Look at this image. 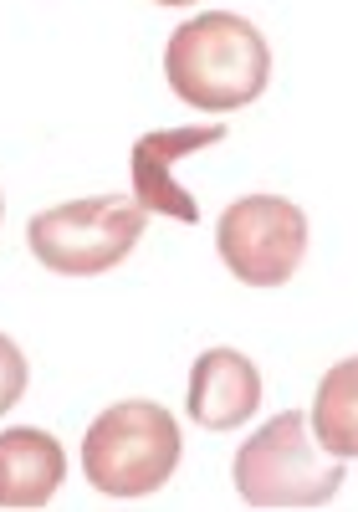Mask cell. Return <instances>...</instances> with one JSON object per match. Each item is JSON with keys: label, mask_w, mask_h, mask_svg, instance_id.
I'll use <instances>...</instances> for the list:
<instances>
[{"label": "cell", "mask_w": 358, "mask_h": 512, "mask_svg": "<svg viewBox=\"0 0 358 512\" xmlns=\"http://www.w3.org/2000/svg\"><path fill=\"white\" fill-rule=\"evenodd\" d=\"M26 395V354L16 349V338L0 333V415Z\"/></svg>", "instance_id": "30bf717a"}, {"label": "cell", "mask_w": 358, "mask_h": 512, "mask_svg": "<svg viewBox=\"0 0 358 512\" xmlns=\"http://www.w3.org/2000/svg\"><path fill=\"white\" fill-rule=\"evenodd\" d=\"M179 420L154 400L103 410L82 436V472L103 497H149L179 472Z\"/></svg>", "instance_id": "3957f363"}, {"label": "cell", "mask_w": 358, "mask_h": 512, "mask_svg": "<svg viewBox=\"0 0 358 512\" xmlns=\"http://www.w3.org/2000/svg\"><path fill=\"white\" fill-rule=\"evenodd\" d=\"M164 77L190 108L236 113L266 93V82H272V52H266V36L246 16L205 11L169 36Z\"/></svg>", "instance_id": "6da1fadb"}, {"label": "cell", "mask_w": 358, "mask_h": 512, "mask_svg": "<svg viewBox=\"0 0 358 512\" xmlns=\"http://www.w3.org/2000/svg\"><path fill=\"white\" fill-rule=\"evenodd\" d=\"M154 6H195V0H154Z\"/></svg>", "instance_id": "8fae6325"}, {"label": "cell", "mask_w": 358, "mask_h": 512, "mask_svg": "<svg viewBox=\"0 0 358 512\" xmlns=\"http://www.w3.org/2000/svg\"><path fill=\"white\" fill-rule=\"evenodd\" d=\"M348 482L343 456H328L302 410H282L236 451V492L251 507H323Z\"/></svg>", "instance_id": "7a4b0ae2"}, {"label": "cell", "mask_w": 358, "mask_h": 512, "mask_svg": "<svg viewBox=\"0 0 358 512\" xmlns=\"http://www.w3.org/2000/svg\"><path fill=\"white\" fill-rule=\"evenodd\" d=\"M149 226V210L128 195H87L72 205H52L31 216L26 236L36 262L57 277H98L118 267L123 256L139 246Z\"/></svg>", "instance_id": "277c9868"}, {"label": "cell", "mask_w": 358, "mask_h": 512, "mask_svg": "<svg viewBox=\"0 0 358 512\" xmlns=\"http://www.w3.org/2000/svg\"><path fill=\"white\" fill-rule=\"evenodd\" d=\"M185 410L205 431H236L261 410V369L236 349H205L190 369Z\"/></svg>", "instance_id": "52a82bcc"}, {"label": "cell", "mask_w": 358, "mask_h": 512, "mask_svg": "<svg viewBox=\"0 0 358 512\" xmlns=\"http://www.w3.org/2000/svg\"><path fill=\"white\" fill-rule=\"evenodd\" d=\"M307 420L328 456H343V461L358 456V359H343L323 374Z\"/></svg>", "instance_id": "9c48e42d"}, {"label": "cell", "mask_w": 358, "mask_h": 512, "mask_svg": "<svg viewBox=\"0 0 358 512\" xmlns=\"http://www.w3.org/2000/svg\"><path fill=\"white\" fill-rule=\"evenodd\" d=\"M215 251L246 287H282L307 251V216L282 195H241L220 210Z\"/></svg>", "instance_id": "5b68a950"}, {"label": "cell", "mask_w": 358, "mask_h": 512, "mask_svg": "<svg viewBox=\"0 0 358 512\" xmlns=\"http://www.w3.org/2000/svg\"><path fill=\"white\" fill-rule=\"evenodd\" d=\"M62 482L67 456L47 431H36V425L0 431V507H47Z\"/></svg>", "instance_id": "ba28073f"}, {"label": "cell", "mask_w": 358, "mask_h": 512, "mask_svg": "<svg viewBox=\"0 0 358 512\" xmlns=\"http://www.w3.org/2000/svg\"><path fill=\"white\" fill-rule=\"evenodd\" d=\"M226 139V123H185V128H159V134H144L139 144H133V200H139L144 210H159V216H174L195 226L200 221V205L195 195L174 180V164L190 159L210 144Z\"/></svg>", "instance_id": "8992f818"}]
</instances>
